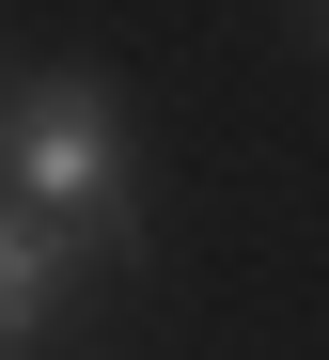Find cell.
<instances>
[{
  "label": "cell",
  "mask_w": 329,
  "mask_h": 360,
  "mask_svg": "<svg viewBox=\"0 0 329 360\" xmlns=\"http://www.w3.org/2000/svg\"><path fill=\"white\" fill-rule=\"evenodd\" d=\"M16 188H32V219H110L125 157H110V94L94 79H47L16 110Z\"/></svg>",
  "instance_id": "6da1fadb"
},
{
  "label": "cell",
  "mask_w": 329,
  "mask_h": 360,
  "mask_svg": "<svg viewBox=\"0 0 329 360\" xmlns=\"http://www.w3.org/2000/svg\"><path fill=\"white\" fill-rule=\"evenodd\" d=\"M32 314H63V235L32 204H0V345H16Z\"/></svg>",
  "instance_id": "7a4b0ae2"
}]
</instances>
